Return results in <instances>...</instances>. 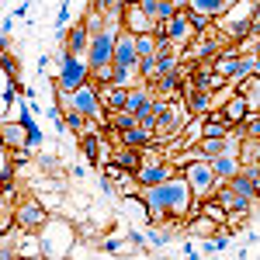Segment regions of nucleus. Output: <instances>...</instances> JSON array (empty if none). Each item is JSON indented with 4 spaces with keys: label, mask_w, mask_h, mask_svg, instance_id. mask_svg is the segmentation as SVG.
Returning <instances> with one entry per match:
<instances>
[{
    "label": "nucleus",
    "mask_w": 260,
    "mask_h": 260,
    "mask_svg": "<svg viewBox=\"0 0 260 260\" xmlns=\"http://www.w3.org/2000/svg\"><path fill=\"white\" fill-rule=\"evenodd\" d=\"M59 90H80V87H87L90 83V62L87 59H80V56H73V52H66L62 49V56H59Z\"/></svg>",
    "instance_id": "obj_2"
},
{
    "label": "nucleus",
    "mask_w": 260,
    "mask_h": 260,
    "mask_svg": "<svg viewBox=\"0 0 260 260\" xmlns=\"http://www.w3.org/2000/svg\"><path fill=\"white\" fill-rule=\"evenodd\" d=\"M229 121L222 118H201V139H225L229 136Z\"/></svg>",
    "instance_id": "obj_18"
},
{
    "label": "nucleus",
    "mask_w": 260,
    "mask_h": 260,
    "mask_svg": "<svg viewBox=\"0 0 260 260\" xmlns=\"http://www.w3.org/2000/svg\"><path fill=\"white\" fill-rule=\"evenodd\" d=\"M128 4H132V0H128Z\"/></svg>",
    "instance_id": "obj_29"
},
{
    "label": "nucleus",
    "mask_w": 260,
    "mask_h": 260,
    "mask_svg": "<svg viewBox=\"0 0 260 260\" xmlns=\"http://www.w3.org/2000/svg\"><path fill=\"white\" fill-rule=\"evenodd\" d=\"M222 153H229V136H225V139H205V142H198V156H201V160H215V156H222Z\"/></svg>",
    "instance_id": "obj_19"
},
{
    "label": "nucleus",
    "mask_w": 260,
    "mask_h": 260,
    "mask_svg": "<svg viewBox=\"0 0 260 260\" xmlns=\"http://www.w3.org/2000/svg\"><path fill=\"white\" fill-rule=\"evenodd\" d=\"M115 42H118V21H108L104 28L94 31L90 49H87V62H90V70L101 66V62H111V56H115Z\"/></svg>",
    "instance_id": "obj_3"
},
{
    "label": "nucleus",
    "mask_w": 260,
    "mask_h": 260,
    "mask_svg": "<svg viewBox=\"0 0 260 260\" xmlns=\"http://www.w3.org/2000/svg\"><path fill=\"white\" fill-rule=\"evenodd\" d=\"M90 39H94V31H90V21L83 18L80 24H73V28H70L66 52H73V56H87V49H90Z\"/></svg>",
    "instance_id": "obj_11"
},
{
    "label": "nucleus",
    "mask_w": 260,
    "mask_h": 260,
    "mask_svg": "<svg viewBox=\"0 0 260 260\" xmlns=\"http://www.w3.org/2000/svg\"><path fill=\"white\" fill-rule=\"evenodd\" d=\"M121 28L132 31V35H146V31H153V21L142 14L139 4H125V11H121Z\"/></svg>",
    "instance_id": "obj_10"
},
{
    "label": "nucleus",
    "mask_w": 260,
    "mask_h": 260,
    "mask_svg": "<svg viewBox=\"0 0 260 260\" xmlns=\"http://www.w3.org/2000/svg\"><path fill=\"white\" fill-rule=\"evenodd\" d=\"M184 11H187V21H191V31H194V35H208V28H212L215 18H208V14H201V11H191V7H184Z\"/></svg>",
    "instance_id": "obj_25"
},
{
    "label": "nucleus",
    "mask_w": 260,
    "mask_h": 260,
    "mask_svg": "<svg viewBox=\"0 0 260 260\" xmlns=\"http://www.w3.org/2000/svg\"><path fill=\"white\" fill-rule=\"evenodd\" d=\"M212 170H215L222 180H233L243 170V163L236 160V156H229V153H222V156H215V160H212Z\"/></svg>",
    "instance_id": "obj_17"
},
{
    "label": "nucleus",
    "mask_w": 260,
    "mask_h": 260,
    "mask_svg": "<svg viewBox=\"0 0 260 260\" xmlns=\"http://www.w3.org/2000/svg\"><path fill=\"white\" fill-rule=\"evenodd\" d=\"M222 49H219V42H212L208 39V35H194V39H191V45H184V56H187V59H215V56H219Z\"/></svg>",
    "instance_id": "obj_14"
},
{
    "label": "nucleus",
    "mask_w": 260,
    "mask_h": 260,
    "mask_svg": "<svg viewBox=\"0 0 260 260\" xmlns=\"http://www.w3.org/2000/svg\"><path fill=\"white\" fill-rule=\"evenodd\" d=\"M115 70H118L115 62H101V66H94V70H90V83H94V87L115 83Z\"/></svg>",
    "instance_id": "obj_24"
},
{
    "label": "nucleus",
    "mask_w": 260,
    "mask_h": 260,
    "mask_svg": "<svg viewBox=\"0 0 260 260\" xmlns=\"http://www.w3.org/2000/svg\"><path fill=\"white\" fill-rule=\"evenodd\" d=\"M225 4H229V0H187L184 7L201 11V14H208V18H219V14H225Z\"/></svg>",
    "instance_id": "obj_20"
},
{
    "label": "nucleus",
    "mask_w": 260,
    "mask_h": 260,
    "mask_svg": "<svg viewBox=\"0 0 260 260\" xmlns=\"http://www.w3.org/2000/svg\"><path fill=\"white\" fill-rule=\"evenodd\" d=\"M246 115H250V98L236 90L233 98L222 104V111H212L208 118H222V121H229V125L236 128V125H243V121H246Z\"/></svg>",
    "instance_id": "obj_6"
},
{
    "label": "nucleus",
    "mask_w": 260,
    "mask_h": 260,
    "mask_svg": "<svg viewBox=\"0 0 260 260\" xmlns=\"http://www.w3.org/2000/svg\"><path fill=\"white\" fill-rule=\"evenodd\" d=\"M184 177H187V184H191V191L194 194H205V191H212V184H215V170L208 167V160H191L184 163V170H180Z\"/></svg>",
    "instance_id": "obj_5"
},
{
    "label": "nucleus",
    "mask_w": 260,
    "mask_h": 260,
    "mask_svg": "<svg viewBox=\"0 0 260 260\" xmlns=\"http://www.w3.org/2000/svg\"><path fill=\"white\" fill-rule=\"evenodd\" d=\"M115 66H139V49H136V35L121 28L118 42H115V56H111Z\"/></svg>",
    "instance_id": "obj_8"
},
{
    "label": "nucleus",
    "mask_w": 260,
    "mask_h": 260,
    "mask_svg": "<svg viewBox=\"0 0 260 260\" xmlns=\"http://www.w3.org/2000/svg\"><path fill=\"white\" fill-rule=\"evenodd\" d=\"M243 139H260V115H246V121H243Z\"/></svg>",
    "instance_id": "obj_26"
},
{
    "label": "nucleus",
    "mask_w": 260,
    "mask_h": 260,
    "mask_svg": "<svg viewBox=\"0 0 260 260\" xmlns=\"http://www.w3.org/2000/svg\"><path fill=\"white\" fill-rule=\"evenodd\" d=\"M229 187H233V191H236V194H243V198H253V194H257V180L250 177V174H246V170H240V174H236V177L229 180Z\"/></svg>",
    "instance_id": "obj_21"
},
{
    "label": "nucleus",
    "mask_w": 260,
    "mask_h": 260,
    "mask_svg": "<svg viewBox=\"0 0 260 260\" xmlns=\"http://www.w3.org/2000/svg\"><path fill=\"white\" fill-rule=\"evenodd\" d=\"M139 118L132 115V111H111L108 115V128H118V132H128V128H136Z\"/></svg>",
    "instance_id": "obj_23"
},
{
    "label": "nucleus",
    "mask_w": 260,
    "mask_h": 260,
    "mask_svg": "<svg viewBox=\"0 0 260 260\" xmlns=\"http://www.w3.org/2000/svg\"><path fill=\"white\" fill-rule=\"evenodd\" d=\"M191 194H194L191 184H187V177L180 174V177H170V180H163V184H156V187H146V191H142V201H146L149 219H163V212L184 215Z\"/></svg>",
    "instance_id": "obj_1"
},
{
    "label": "nucleus",
    "mask_w": 260,
    "mask_h": 260,
    "mask_svg": "<svg viewBox=\"0 0 260 260\" xmlns=\"http://www.w3.org/2000/svg\"><path fill=\"white\" fill-rule=\"evenodd\" d=\"M49 222V215H45V208H42L39 201H28V205H21L18 212V225L21 233H28V236H39V229Z\"/></svg>",
    "instance_id": "obj_7"
},
{
    "label": "nucleus",
    "mask_w": 260,
    "mask_h": 260,
    "mask_svg": "<svg viewBox=\"0 0 260 260\" xmlns=\"http://www.w3.org/2000/svg\"><path fill=\"white\" fill-rule=\"evenodd\" d=\"M167 39L174 42V45H187V42L194 39V31H191V21H187V11L180 7L174 18L167 21Z\"/></svg>",
    "instance_id": "obj_12"
},
{
    "label": "nucleus",
    "mask_w": 260,
    "mask_h": 260,
    "mask_svg": "<svg viewBox=\"0 0 260 260\" xmlns=\"http://www.w3.org/2000/svg\"><path fill=\"white\" fill-rule=\"evenodd\" d=\"M111 160L118 163L121 170H139L142 167V160H139V153H136V146H115V153H111Z\"/></svg>",
    "instance_id": "obj_16"
},
{
    "label": "nucleus",
    "mask_w": 260,
    "mask_h": 260,
    "mask_svg": "<svg viewBox=\"0 0 260 260\" xmlns=\"http://www.w3.org/2000/svg\"><path fill=\"white\" fill-rule=\"evenodd\" d=\"M187 111L194 118H208L212 115V90H187Z\"/></svg>",
    "instance_id": "obj_15"
},
{
    "label": "nucleus",
    "mask_w": 260,
    "mask_h": 260,
    "mask_svg": "<svg viewBox=\"0 0 260 260\" xmlns=\"http://www.w3.org/2000/svg\"><path fill=\"white\" fill-rule=\"evenodd\" d=\"M174 177V167L170 163H142L139 170H136V180H139L142 187H156L163 180Z\"/></svg>",
    "instance_id": "obj_9"
},
{
    "label": "nucleus",
    "mask_w": 260,
    "mask_h": 260,
    "mask_svg": "<svg viewBox=\"0 0 260 260\" xmlns=\"http://www.w3.org/2000/svg\"><path fill=\"white\" fill-rule=\"evenodd\" d=\"M101 94V104H104V111L111 115V111H125V104H128V87H118V83H104L98 87Z\"/></svg>",
    "instance_id": "obj_13"
},
{
    "label": "nucleus",
    "mask_w": 260,
    "mask_h": 260,
    "mask_svg": "<svg viewBox=\"0 0 260 260\" xmlns=\"http://www.w3.org/2000/svg\"><path fill=\"white\" fill-rule=\"evenodd\" d=\"M180 11V4H174V0H160V11H156V21H170L174 14Z\"/></svg>",
    "instance_id": "obj_27"
},
{
    "label": "nucleus",
    "mask_w": 260,
    "mask_h": 260,
    "mask_svg": "<svg viewBox=\"0 0 260 260\" xmlns=\"http://www.w3.org/2000/svg\"><path fill=\"white\" fill-rule=\"evenodd\" d=\"M66 125H70L73 132H80V136H83V115H80V111H73V115L66 118Z\"/></svg>",
    "instance_id": "obj_28"
},
{
    "label": "nucleus",
    "mask_w": 260,
    "mask_h": 260,
    "mask_svg": "<svg viewBox=\"0 0 260 260\" xmlns=\"http://www.w3.org/2000/svg\"><path fill=\"white\" fill-rule=\"evenodd\" d=\"M225 35L233 42H243L246 35H253V18H240V21H229L225 24Z\"/></svg>",
    "instance_id": "obj_22"
},
{
    "label": "nucleus",
    "mask_w": 260,
    "mask_h": 260,
    "mask_svg": "<svg viewBox=\"0 0 260 260\" xmlns=\"http://www.w3.org/2000/svg\"><path fill=\"white\" fill-rule=\"evenodd\" d=\"M70 111H80L83 118H101L104 104H101L98 87L87 83V87H80V90H73V94H70Z\"/></svg>",
    "instance_id": "obj_4"
}]
</instances>
